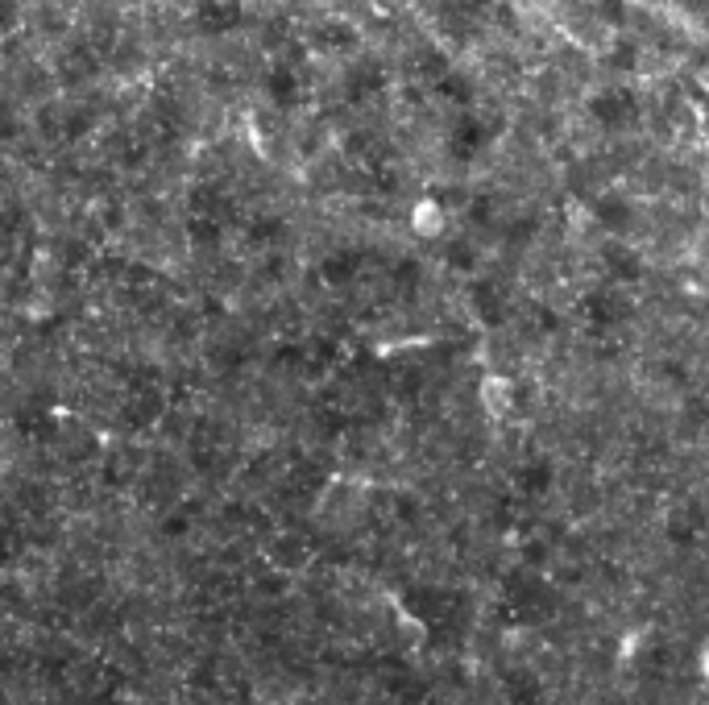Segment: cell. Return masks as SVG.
Masks as SVG:
<instances>
[{"label":"cell","instance_id":"cell-1","mask_svg":"<svg viewBox=\"0 0 709 705\" xmlns=\"http://www.w3.org/2000/svg\"><path fill=\"white\" fill-rule=\"evenodd\" d=\"M477 399L494 419H502V415L515 411V382H510L506 374H486L481 386H477Z\"/></svg>","mask_w":709,"mask_h":705},{"label":"cell","instance_id":"cell-2","mask_svg":"<svg viewBox=\"0 0 709 705\" xmlns=\"http://www.w3.org/2000/svg\"><path fill=\"white\" fill-rule=\"evenodd\" d=\"M701 676H705V685H709V647L701 652Z\"/></svg>","mask_w":709,"mask_h":705}]
</instances>
